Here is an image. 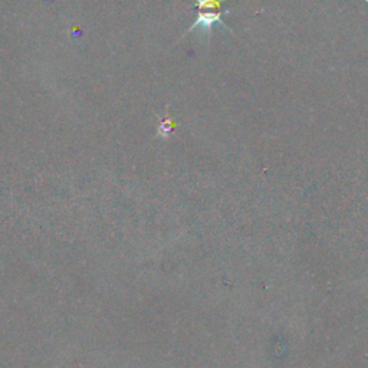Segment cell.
Listing matches in <instances>:
<instances>
[{"label":"cell","mask_w":368,"mask_h":368,"mask_svg":"<svg viewBox=\"0 0 368 368\" xmlns=\"http://www.w3.org/2000/svg\"><path fill=\"white\" fill-rule=\"evenodd\" d=\"M196 2H197V9H199V13L223 12L222 6H223L224 0H196Z\"/></svg>","instance_id":"6da1fadb"},{"label":"cell","mask_w":368,"mask_h":368,"mask_svg":"<svg viewBox=\"0 0 368 368\" xmlns=\"http://www.w3.org/2000/svg\"><path fill=\"white\" fill-rule=\"evenodd\" d=\"M176 127V124H175V121L172 120V118H170V117H165L161 123H160V125H158V128H157V135H164V137H167V135H170V134H172V131H173V128Z\"/></svg>","instance_id":"7a4b0ae2"}]
</instances>
